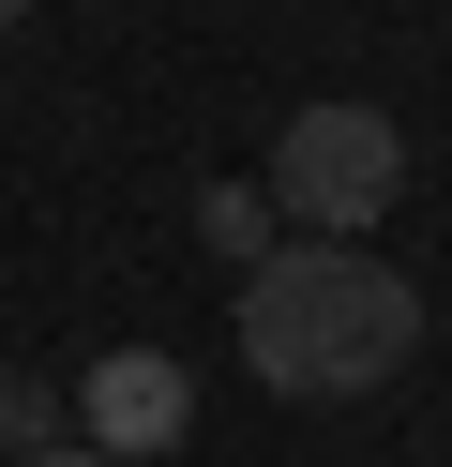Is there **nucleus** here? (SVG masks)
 Instances as JSON below:
<instances>
[{
  "label": "nucleus",
  "mask_w": 452,
  "mask_h": 467,
  "mask_svg": "<svg viewBox=\"0 0 452 467\" xmlns=\"http://www.w3.org/2000/svg\"><path fill=\"white\" fill-rule=\"evenodd\" d=\"M392 182H407V136H392V106H301L287 136H271V212L317 226V242H362V226L392 212Z\"/></svg>",
  "instance_id": "2"
},
{
  "label": "nucleus",
  "mask_w": 452,
  "mask_h": 467,
  "mask_svg": "<svg viewBox=\"0 0 452 467\" xmlns=\"http://www.w3.org/2000/svg\"><path fill=\"white\" fill-rule=\"evenodd\" d=\"M0 437H16V452H60V392L46 377H0Z\"/></svg>",
  "instance_id": "5"
},
{
  "label": "nucleus",
  "mask_w": 452,
  "mask_h": 467,
  "mask_svg": "<svg viewBox=\"0 0 452 467\" xmlns=\"http://www.w3.org/2000/svg\"><path fill=\"white\" fill-rule=\"evenodd\" d=\"M30 467H136V452H90V437H60V452H30Z\"/></svg>",
  "instance_id": "6"
},
{
  "label": "nucleus",
  "mask_w": 452,
  "mask_h": 467,
  "mask_svg": "<svg viewBox=\"0 0 452 467\" xmlns=\"http://www.w3.org/2000/svg\"><path fill=\"white\" fill-rule=\"evenodd\" d=\"M196 226H211L226 256H271V242H257V226H271V196H257V182H211V196H196Z\"/></svg>",
  "instance_id": "4"
},
{
  "label": "nucleus",
  "mask_w": 452,
  "mask_h": 467,
  "mask_svg": "<svg viewBox=\"0 0 452 467\" xmlns=\"http://www.w3.org/2000/svg\"><path fill=\"white\" fill-rule=\"evenodd\" d=\"M16 16H30V0H0V31H16Z\"/></svg>",
  "instance_id": "7"
},
{
  "label": "nucleus",
  "mask_w": 452,
  "mask_h": 467,
  "mask_svg": "<svg viewBox=\"0 0 452 467\" xmlns=\"http://www.w3.org/2000/svg\"><path fill=\"white\" fill-rule=\"evenodd\" d=\"M76 407H90V452H136V467H151L181 422H196V377H181L166 347H121V362H90Z\"/></svg>",
  "instance_id": "3"
},
{
  "label": "nucleus",
  "mask_w": 452,
  "mask_h": 467,
  "mask_svg": "<svg viewBox=\"0 0 452 467\" xmlns=\"http://www.w3.org/2000/svg\"><path fill=\"white\" fill-rule=\"evenodd\" d=\"M407 347H422V286L362 242H287V256L241 272V362L287 407L377 392V377H407Z\"/></svg>",
  "instance_id": "1"
}]
</instances>
